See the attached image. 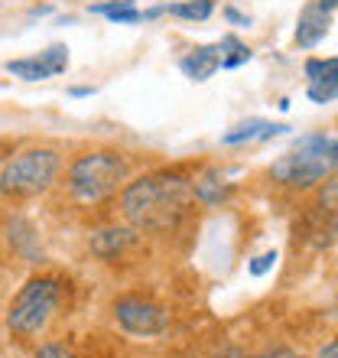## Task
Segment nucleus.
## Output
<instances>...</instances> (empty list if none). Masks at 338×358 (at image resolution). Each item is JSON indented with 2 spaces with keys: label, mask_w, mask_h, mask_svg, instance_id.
<instances>
[{
  "label": "nucleus",
  "mask_w": 338,
  "mask_h": 358,
  "mask_svg": "<svg viewBox=\"0 0 338 358\" xmlns=\"http://www.w3.org/2000/svg\"><path fill=\"white\" fill-rule=\"evenodd\" d=\"M192 196V179L182 173L156 170L147 176H137L121 189V215L137 231H169L186 218Z\"/></svg>",
  "instance_id": "1"
},
{
  "label": "nucleus",
  "mask_w": 338,
  "mask_h": 358,
  "mask_svg": "<svg viewBox=\"0 0 338 358\" xmlns=\"http://www.w3.org/2000/svg\"><path fill=\"white\" fill-rule=\"evenodd\" d=\"M127 182V160L114 150H88L68 163L66 192L78 206H98Z\"/></svg>",
  "instance_id": "2"
},
{
  "label": "nucleus",
  "mask_w": 338,
  "mask_h": 358,
  "mask_svg": "<svg viewBox=\"0 0 338 358\" xmlns=\"http://www.w3.org/2000/svg\"><path fill=\"white\" fill-rule=\"evenodd\" d=\"M338 166V137L329 134H306L293 143L290 153H283L280 160L270 166V176L283 186L309 189L332 176Z\"/></svg>",
  "instance_id": "3"
},
{
  "label": "nucleus",
  "mask_w": 338,
  "mask_h": 358,
  "mask_svg": "<svg viewBox=\"0 0 338 358\" xmlns=\"http://www.w3.org/2000/svg\"><path fill=\"white\" fill-rule=\"evenodd\" d=\"M62 303V283L56 277H33L20 287L7 310V329L17 342H33L49 329Z\"/></svg>",
  "instance_id": "4"
},
{
  "label": "nucleus",
  "mask_w": 338,
  "mask_h": 358,
  "mask_svg": "<svg viewBox=\"0 0 338 358\" xmlns=\"http://www.w3.org/2000/svg\"><path fill=\"white\" fill-rule=\"evenodd\" d=\"M62 170V157L52 147H29L13 153L0 170V196L7 199H33L52 189Z\"/></svg>",
  "instance_id": "5"
},
{
  "label": "nucleus",
  "mask_w": 338,
  "mask_h": 358,
  "mask_svg": "<svg viewBox=\"0 0 338 358\" xmlns=\"http://www.w3.org/2000/svg\"><path fill=\"white\" fill-rule=\"evenodd\" d=\"M114 320L131 336H163L169 329V313L143 296H121L114 303Z\"/></svg>",
  "instance_id": "6"
},
{
  "label": "nucleus",
  "mask_w": 338,
  "mask_h": 358,
  "mask_svg": "<svg viewBox=\"0 0 338 358\" xmlns=\"http://www.w3.org/2000/svg\"><path fill=\"white\" fill-rule=\"evenodd\" d=\"M179 69L182 76L192 78V82H208L221 69V46H198L192 49L189 56L179 59Z\"/></svg>",
  "instance_id": "7"
},
{
  "label": "nucleus",
  "mask_w": 338,
  "mask_h": 358,
  "mask_svg": "<svg viewBox=\"0 0 338 358\" xmlns=\"http://www.w3.org/2000/svg\"><path fill=\"white\" fill-rule=\"evenodd\" d=\"M325 33H329V10L309 3V7L302 10L300 27H296V43H300L302 49H312L325 39Z\"/></svg>",
  "instance_id": "8"
},
{
  "label": "nucleus",
  "mask_w": 338,
  "mask_h": 358,
  "mask_svg": "<svg viewBox=\"0 0 338 358\" xmlns=\"http://www.w3.org/2000/svg\"><path fill=\"white\" fill-rule=\"evenodd\" d=\"M133 241H137L133 228H104V231H98L91 238V251L98 257H104V261H111V257L121 255L124 248H131Z\"/></svg>",
  "instance_id": "9"
},
{
  "label": "nucleus",
  "mask_w": 338,
  "mask_h": 358,
  "mask_svg": "<svg viewBox=\"0 0 338 358\" xmlns=\"http://www.w3.org/2000/svg\"><path fill=\"white\" fill-rule=\"evenodd\" d=\"M283 131H286L283 124H267V121H260V117H254V121L241 124L235 131H228L225 137H221V143H225V147H237V143H247V141H270V137H277V134H283Z\"/></svg>",
  "instance_id": "10"
},
{
  "label": "nucleus",
  "mask_w": 338,
  "mask_h": 358,
  "mask_svg": "<svg viewBox=\"0 0 338 358\" xmlns=\"http://www.w3.org/2000/svg\"><path fill=\"white\" fill-rule=\"evenodd\" d=\"M163 10H166L169 17L205 23V20L215 13V0H182V3H169V7H163Z\"/></svg>",
  "instance_id": "11"
},
{
  "label": "nucleus",
  "mask_w": 338,
  "mask_h": 358,
  "mask_svg": "<svg viewBox=\"0 0 338 358\" xmlns=\"http://www.w3.org/2000/svg\"><path fill=\"white\" fill-rule=\"evenodd\" d=\"M10 235H17V251L20 255H27L33 264L36 261H43V251H36V231H33V225H29L27 218H13L10 222Z\"/></svg>",
  "instance_id": "12"
},
{
  "label": "nucleus",
  "mask_w": 338,
  "mask_h": 358,
  "mask_svg": "<svg viewBox=\"0 0 338 358\" xmlns=\"http://www.w3.org/2000/svg\"><path fill=\"white\" fill-rule=\"evenodd\" d=\"M192 196H196V202H202V206H218V202L228 196V186H225V179H218L215 173H208V176H202L198 182H192Z\"/></svg>",
  "instance_id": "13"
},
{
  "label": "nucleus",
  "mask_w": 338,
  "mask_h": 358,
  "mask_svg": "<svg viewBox=\"0 0 338 358\" xmlns=\"http://www.w3.org/2000/svg\"><path fill=\"white\" fill-rule=\"evenodd\" d=\"M7 72L10 76H17V78H23V82H43V78H52V72L39 62V56H33V59H10Z\"/></svg>",
  "instance_id": "14"
},
{
  "label": "nucleus",
  "mask_w": 338,
  "mask_h": 358,
  "mask_svg": "<svg viewBox=\"0 0 338 358\" xmlns=\"http://www.w3.org/2000/svg\"><path fill=\"white\" fill-rule=\"evenodd\" d=\"M218 46H221V69H237L251 59V49H247L237 36H225Z\"/></svg>",
  "instance_id": "15"
},
{
  "label": "nucleus",
  "mask_w": 338,
  "mask_h": 358,
  "mask_svg": "<svg viewBox=\"0 0 338 358\" xmlns=\"http://www.w3.org/2000/svg\"><path fill=\"white\" fill-rule=\"evenodd\" d=\"M309 101L316 104H329L338 98V72H329V76H322V78H312L309 82Z\"/></svg>",
  "instance_id": "16"
},
{
  "label": "nucleus",
  "mask_w": 338,
  "mask_h": 358,
  "mask_svg": "<svg viewBox=\"0 0 338 358\" xmlns=\"http://www.w3.org/2000/svg\"><path fill=\"white\" fill-rule=\"evenodd\" d=\"M39 62L52 72V76H62L68 69V49L66 46H49V49H43L39 52Z\"/></svg>",
  "instance_id": "17"
},
{
  "label": "nucleus",
  "mask_w": 338,
  "mask_h": 358,
  "mask_svg": "<svg viewBox=\"0 0 338 358\" xmlns=\"http://www.w3.org/2000/svg\"><path fill=\"white\" fill-rule=\"evenodd\" d=\"M329 72H338V59H309L306 62V78H322L329 76Z\"/></svg>",
  "instance_id": "18"
},
{
  "label": "nucleus",
  "mask_w": 338,
  "mask_h": 358,
  "mask_svg": "<svg viewBox=\"0 0 338 358\" xmlns=\"http://www.w3.org/2000/svg\"><path fill=\"white\" fill-rule=\"evenodd\" d=\"M33 358H78L75 352L68 349V345H59V342H49V345H43V349L36 352Z\"/></svg>",
  "instance_id": "19"
},
{
  "label": "nucleus",
  "mask_w": 338,
  "mask_h": 358,
  "mask_svg": "<svg viewBox=\"0 0 338 358\" xmlns=\"http://www.w3.org/2000/svg\"><path fill=\"white\" fill-rule=\"evenodd\" d=\"M273 264H277V251H267V255H260L251 264V273H254V277H260V273H267Z\"/></svg>",
  "instance_id": "20"
},
{
  "label": "nucleus",
  "mask_w": 338,
  "mask_h": 358,
  "mask_svg": "<svg viewBox=\"0 0 338 358\" xmlns=\"http://www.w3.org/2000/svg\"><path fill=\"white\" fill-rule=\"evenodd\" d=\"M225 17L231 20V23H237V27H251V20H247L244 13H237V10H231V7L225 10Z\"/></svg>",
  "instance_id": "21"
},
{
  "label": "nucleus",
  "mask_w": 338,
  "mask_h": 358,
  "mask_svg": "<svg viewBox=\"0 0 338 358\" xmlns=\"http://www.w3.org/2000/svg\"><path fill=\"white\" fill-rule=\"evenodd\" d=\"M316 358H338V339H332L329 345H325V349H322Z\"/></svg>",
  "instance_id": "22"
},
{
  "label": "nucleus",
  "mask_w": 338,
  "mask_h": 358,
  "mask_svg": "<svg viewBox=\"0 0 338 358\" xmlns=\"http://www.w3.org/2000/svg\"><path fill=\"white\" fill-rule=\"evenodd\" d=\"M257 358H300V355L290 349H277V352H267V355H257Z\"/></svg>",
  "instance_id": "23"
},
{
  "label": "nucleus",
  "mask_w": 338,
  "mask_h": 358,
  "mask_svg": "<svg viewBox=\"0 0 338 358\" xmlns=\"http://www.w3.org/2000/svg\"><path fill=\"white\" fill-rule=\"evenodd\" d=\"M316 7H322V10H332V7H338V0H316Z\"/></svg>",
  "instance_id": "24"
},
{
  "label": "nucleus",
  "mask_w": 338,
  "mask_h": 358,
  "mask_svg": "<svg viewBox=\"0 0 338 358\" xmlns=\"http://www.w3.org/2000/svg\"><path fill=\"white\" fill-rule=\"evenodd\" d=\"M91 92H94V88H72V94H75V98H88Z\"/></svg>",
  "instance_id": "25"
}]
</instances>
